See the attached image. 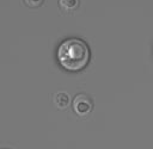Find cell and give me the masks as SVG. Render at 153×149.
Listing matches in <instances>:
<instances>
[{
    "label": "cell",
    "mask_w": 153,
    "mask_h": 149,
    "mask_svg": "<svg viewBox=\"0 0 153 149\" xmlns=\"http://www.w3.org/2000/svg\"><path fill=\"white\" fill-rule=\"evenodd\" d=\"M91 61V49L80 37H67L56 48V62L67 73H80Z\"/></svg>",
    "instance_id": "1"
},
{
    "label": "cell",
    "mask_w": 153,
    "mask_h": 149,
    "mask_svg": "<svg viewBox=\"0 0 153 149\" xmlns=\"http://www.w3.org/2000/svg\"><path fill=\"white\" fill-rule=\"evenodd\" d=\"M72 108L74 113H76L80 117L88 116L93 110V100L88 94L79 93L73 98Z\"/></svg>",
    "instance_id": "2"
},
{
    "label": "cell",
    "mask_w": 153,
    "mask_h": 149,
    "mask_svg": "<svg viewBox=\"0 0 153 149\" xmlns=\"http://www.w3.org/2000/svg\"><path fill=\"white\" fill-rule=\"evenodd\" d=\"M80 6V0H59V7L61 12L69 14L76 11Z\"/></svg>",
    "instance_id": "3"
},
{
    "label": "cell",
    "mask_w": 153,
    "mask_h": 149,
    "mask_svg": "<svg viewBox=\"0 0 153 149\" xmlns=\"http://www.w3.org/2000/svg\"><path fill=\"white\" fill-rule=\"evenodd\" d=\"M55 103H56V106L59 108H65L66 106L69 105V98L66 93H57Z\"/></svg>",
    "instance_id": "4"
},
{
    "label": "cell",
    "mask_w": 153,
    "mask_h": 149,
    "mask_svg": "<svg viewBox=\"0 0 153 149\" xmlns=\"http://www.w3.org/2000/svg\"><path fill=\"white\" fill-rule=\"evenodd\" d=\"M24 6L29 8H38L44 4V0H22Z\"/></svg>",
    "instance_id": "5"
},
{
    "label": "cell",
    "mask_w": 153,
    "mask_h": 149,
    "mask_svg": "<svg viewBox=\"0 0 153 149\" xmlns=\"http://www.w3.org/2000/svg\"><path fill=\"white\" fill-rule=\"evenodd\" d=\"M2 149H7V148H2Z\"/></svg>",
    "instance_id": "6"
}]
</instances>
